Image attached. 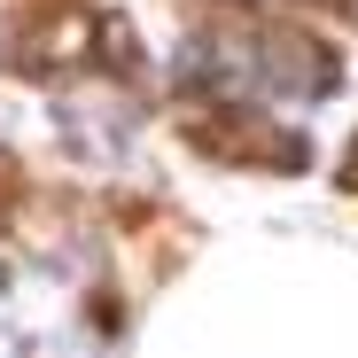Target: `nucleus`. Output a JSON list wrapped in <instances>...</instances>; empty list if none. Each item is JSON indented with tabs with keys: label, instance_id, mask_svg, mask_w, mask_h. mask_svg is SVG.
<instances>
[{
	"label": "nucleus",
	"instance_id": "1",
	"mask_svg": "<svg viewBox=\"0 0 358 358\" xmlns=\"http://www.w3.org/2000/svg\"><path fill=\"white\" fill-rule=\"evenodd\" d=\"M94 55H101V24H94L86 8H47V16L31 24V63H47V71L94 63Z\"/></svg>",
	"mask_w": 358,
	"mask_h": 358
},
{
	"label": "nucleus",
	"instance_id": "2",
	"mask_svg": "<svg viewBox=\"0 0 358 358\" xmlns=\"http://www.w3.org/2000/svg\"><path fill=\"white\" fill-rule=\"evenodd\" d=\"M343 187H358V141L343 148Z\"/></svg>",
	"mask_w": 358,
	"mask_h": 358
}]
</instances>
